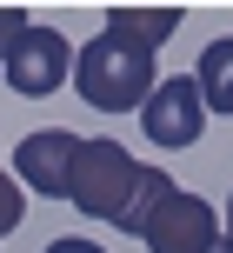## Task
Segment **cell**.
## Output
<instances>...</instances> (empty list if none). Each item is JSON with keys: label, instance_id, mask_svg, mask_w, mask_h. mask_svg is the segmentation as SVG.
Returning a JSON list of instances; mask_svg holds the SVG:
<instances>
[{"label": "cell", "instance_id": "obj_1", "mask_svg": "<svg viewBox=\"0 0 233 253\" xmlns=\"http://www.w3.org/2000/svg\"><path fill=\"white\" fill-rule=\"evenodd\" d=\"M74 87L87 107H100V114H133V107H147V93L160 87V67L147 47H133V40L120 34H93L87 47L74 53Z\"/></svg>", "mask_w": 233, "mask_h": 253}, {"label": "cell", "instance_id": "obj_2", "mask_svg": "<svg viewBox=\"0 0 233 253\" xmlns=\"http://www.w3.org/2000/svg\"><path fill=\"white\" fill-rule=\"evenodd\" d=\"M133 180H140V160H133L120 140H80L67 200H74L87 220H120L127 200H133Z\"/></svg>", "mask_w": 233, "mask_h": 253}, {"label": "cell", "instance_id": "obj_3", "mask_svg": "<svg viewBox=\"0 0 233 253\" xmlns=\"http://www.w3.org/2000/svg\"><path fill=\"white\" fill-rule=\"evenodd\" d=\"M0 80H7L20 100H47V93H60L67 80H74V47H67V34L27 20L20 34L0 47Z\"/></svg>", "mask_w": 233, "mask_h": 253}, {"label": "cell", "instance_id": "obj_4", "mask_svg": "<svg viewBox=\"0 0 233 253\" xmlns=\"http://www.w3.org/2000/svg\"><path fill=\"white\" fill-rule=\"evenodd\" d=\"M140 240L154 247V253H207L213 240H220V213H213V200H200V193L167 187L160 207L147 213Z\"/></svg>", "mask_w": 233, "mask_h": 253}, {"label": "cell", "instance_id": "obj_5", "mask_svg": "<svg viewBox=\"0 0 233 253\" xmlns=\"http://www.w3.org/2000/svg\"><path fill=\"white\" fill-rule=\"evenodd\" d=\"M140 126H147L154 147H194L200 126H207V107H200L194 74H160V87L147 93V107H140Z\"/></svg>", "mask_w": 233, "mask_h": 253}, {"label": "cell", "instance_id": "obj_6", "mask_svg": "<svg viewBox=\"0 0 233 253\" xmlns=\"http://www.w3.org/2000/svg\"><path fill=\"white\" fill-rule=\"evenodd\" d=\"M74 153H80V133L67 126H40V133L20 140L13 153V180L40 200H67V180H74Z\"/></svg>", "mask_w": 233, "mask_h": 253}, {"label": "cell", "instance_id": "obj_7", "mask_svg": "<svg viewBox=\"0 0 233 253\" xmlns=\"http://www.w3.org/2000/svg\"><path fill=\"white\" fill-rule=\"evenodd\" d=\"M173 27H187L180 7H114L107 13V34L133 40V47H147V53H154L160 40H173Z\"/></svg>", "mask_w": 233, "mask_h": 253}, {"label": "cell", "instance_id": "obj_8", "mask_svg": "<svg viewBox=\"0 0 233 253\" xmlns=\"http://www.w3.org/2000/svg\"><path fill=\"white\" fill-rule=\"evenodd\" d=\"M194 87H200V107L207 114H233V34L207 40V53L194 67Z\"/></svg>", "mask_w": 233, "mask_h": 253}, {"label": "cell", "instance_id": "obj_9", "mask_svg": "<svg viewBox=\"0 0 233 253\" xmlns=\"http://www.w3.org/2000/svg\"><path fill=\"white\" fill-rule=\"evenodd\" d=\"M167 187H173V180L160 173V167H140V180H133V200H127V213H120L114 227H120V233H140V227H147V213L160 207V193H167Z\"/></svg>", "mask_w": 233, "mask_h": 253}, {"label": "cell", "instance_id": "obj_10", "mask_svg": "<svg viewBox=\"0 0 233 253\" xmlns=\"http://www.w3.org/2000/svg\"><path fill=\"white\" fill-rule=\"evenodd\" d=\"M20 213H27V187H20L13 173H0V240L20 227Z\"/></svg>", "mask_w": 233, "mask_h": 253}, {"label": "cell", "instance_id": "obj_11", "mask_svg": "<svg viewBox=\"0 0 233 253\" xmlns=\"http://www.w3.org/2000/svg\"><path fill=\"white\" fill-rule=\"evenodd\" d=\"M47 253H107V247H100V240H53Z\"/></svg>", "mask_w": 233, "mask_h": 253}, {"label": "cell", "instance_id": "obj_12", "mask_svg": "<svg viewBox=\"0 0 233 253\" xmlns=\"http://www.w3.org/2000/svg\"><path fill=\"white\" fill-rule=\"evenodd\" d=\"M207 253H233V240H227V233H220V240H213V247H207Z\"/></svg>", "mask_w": 233, "mask_h": 253}, {"label": "cell", "instance_id": "obj_13", "mask_svg": "<svg viewBox=\"0 0 233 253\" xmlns=\"http://www.w3.org/2000/svg\"><path fill=\"white\" fill-rule=\"evenodd\" d=\"M227 240H233V200H227Z\"/></svg>", "mask_w": 233, "mask_h": 253}]
</instances>
